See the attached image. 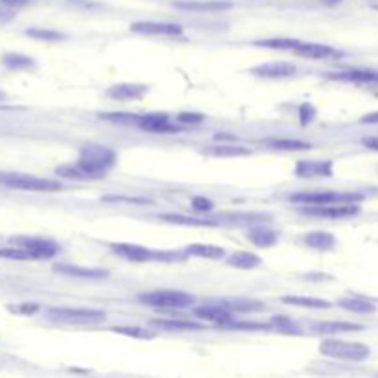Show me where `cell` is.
<instances>
[{
    "label": "cell",
    "instance_id": "cell-42",
    "mask_svg": "<svg viewBox=\"0 0 378 378\" xmlns=\"http://www.w3.org/2000/svg\"><path fill=\"white\" fill-rule=\"evenodd\" d=\"M360 122H362V124H378V111L367 113V115L360 118Z\"/></svg>",
    "mask_w": 378,
    "mask_h": 378
},
{
    "label": "cell",
    "instance_id": "cell-28",
    "mask_svg": "<svg viewBox=\"0 0 378 378\" xmlns=\"http://www.w3.org/2000/svg\"><path fill=\"white\" fill-rule=\"evenodd\" d=\"M282 303L299 308H314V310H329L332 308V303L325 299H315V297H301V296H286L282 297Z\"/></svg>",
    "mask_w": 378,
    "mask_h": 378
},
{
    "label": "cell",
    "instance_id": "cell-4",
    "mask_svg": "<svg viewBox=\"0 0 378 378\" xmlns=\"http://www.w3.org/2000/svg\"><path fill=\"white\" fill-rule=\"evenodd\" d=\"M139 301L153 308H163V310H181L187 306H192L196 303V297L179 290H157L141 294Z\"/></svg>",
    "mask_w": 378,
    "mask_h": 378
},
{
    "label": "cell",
    "instance_id": "cell-30",
    "mask_svg": "<svg viewBox=\"0 0 378 378\" xmlns=\"http://www.w3.org/2000/svg\"><path fill=\"white\" fill-rule=\"evenodd\" d=\"M255 46H262V49L272 50H290L296 52V49L301 44L299 39H290V37H273V39H260L255 41Z\"/></svg>",
    "mask_w": 378,
    "mask_h": 378
},
{
    "label": "cell",
    "instance_id": "cell-3",
    "mask_svg": "<svg viewBox=\"0 0 378 378\" xmlns=\"http://www.w3.org/2000/svg\"><path fill=\"white\" fill-rule=\"evenodd\" d=\"M320 353L327 358L344 360V362H365L371 356V349L358 341H344V339H325L321 341Z\"/></svg>",
    "mask_w": 378,
    "mask_h": 378
},
{
    "label": "cell",
    "instance_id": "cell-9",
    "mask_svg": "<svg viewBox=\"0 0 378 378\" xmlns=\"http://www.w3.org/2000/svg\"><path fill=\"white\" fill-rule=\"evenodd\" d=\"M301 213L306 216L325 220H345L358 216L360 205H305L301 207Z\"/></svg>",
    "mask_w": 378,
    "mask_h": 378
},
{
    "label": "cell",
    "instance_id": "cell-26",
    "mask_svg": "<svg viewBox=\"0 0 378 378\" xmlns=\"http://www.w3.org/2000/svg\"><path fill=\"white\" fill-rule=\"evenodd\" d=\"M262 144L270 148V150L279 151H306L312 150L310 142L296 141V139H264Z\"/></svg>",
    "mask_w": 378,
    "mask_h": 378
},
{
    "label": "cell",
    "instance_id": "cell-44",
    "mask_svg": "<svg viewBox=\"0 0 378 378\" xmlns=\"http://www.w3.org/2000/svg\"><path fill=\"white\" fill-rule=\"evenodd\" d=\"M106 201H131V203H148L146 199H135V198H106Z\"/></svg>",
    "mask_w": 378,
    "mask_h": 378
},
{
    "label": "cell",
    "instance_id": "cell-34",
    "mask_svg": "<svg viewBox=\"0 0 378 378\" xmlns=\"http://www.w3.org/2000/svg\"><path fill=\"white\" fill-rule=\"evenodd\" d=\"M113 332H117V334H124L127 338H137V339H153L156 338V332L150 329H146V327H113Z\"/></svg>",
    "mask_w": 378,
    "mask_h": 378
},
{
    "label": "cell",
    "instance_id": "cell-14",
    "mask_svg": "<svg viewBox=\"0 0 378 378\" xmlns=\"http://www.w3.org/2000/svg\"><path fill=\"white\" fill-rule=\"evenodd\" d=\"M131 32L141 35H163V37H177L183 34V28L175 23H159V20H139L131 25Z\"/></svg>",
    "mask_w": 378,
    "mask_h": 378
},
{
    "label": "cell",
    "instance_id": "cell-10",
    "mask_svg": "<svg viewBox=\"0 0 378 378\" xmlns=\"http://www.w3.org/2000/svg\"><path fill=\"white\" fill-rule=\"evenodd\" d=\"M294 174L301 179H315V177H332L334 175V163L325 160H297Z\"/></svg>",
    "mask_w": 378,
    "mask_h": 378
},
{
    "label": "cell",
    "instance_id": "cell-47",
    "mask_svg": "<svg viewBox=\"0 0 378 378\" xmlns=\"http://www.w3.org/2000/svg\"><path fill=\"white\" fill-rule=\"evenodd\" d=\"M323 2L329 6H336V4H339V2H344V0H323Z\"/></svg>",
    "mask_w": 378,
    "mask_h": 378
},
{
    "label": "cell",
    "instance_id": "cell-35",
    "mask_svg": "<svg viewBox=\"0 0 378 378\" xmlns=\"http://www.w3.org/2000/svg\"><path fill=\"white\" fill-rule=\"evenodd\" d=\"M160 220L170 223H177V225H194V227H205V225H216L213 220H201V218H189V216H179V214H163Z\"/></svg>",
    "mask_w": 378,
    "mask_h": 378
},
{
    "label": "cell",
    "instance_id": "cell-38",
    "mask_svg": "<svg viewBox=\"0 0 378 378\" xmlns=\"http://www.w3.org/2000/svg\"><path fill=\"white\" fill-rule=\"evenodd\" d=\"M10 312H15V314H35V312L39 310V306L37 305H10L8 306Z\"/></svg>",
    "mask_w": 378,
    "mask_h": 378
},
{
    "label": "cell",
    "instance_id": "cell-17",
    "mask_svg": "<svg viewBox=\"0 0 378 378\" xmlns=\"http://www.w3.org/2000/svg\"><path fill=\"white\" fill-rule=\"evenodd\" d=\"M299 58L305 59H338L344 56V52L332 49L329 44H320V43H305L301 41V44L296 49V52Z\"/></svg>",
    "mask_w": 378,
    "mask_h": 378
},
{
    "label": "cell",
    "instance_id": "cell-12",
    "mask_svg": "<svg viewBox=\"0 0 378 378\" xmlns=\"http://www.w3.org/2000/svg\"><path fill=\"white\" fill-rule=\"evenodd\" d=\"M327 78L334 80V82H347L356 83V85H378V70H371V68H347V70H336V73H329Z\"/></svg>",
    "mask_w": 378,
    "mask_h": 378
},
{
    "label": "cell",
    "instance_id": "cell-15",
    "mask_svg": "<svg viewBox=\"0 0 378 378\" xmlns=\"http://www.w3.org/2000/svg\"><path fill=\"white\" fill-rule=\"evenodd\" d=\"M249 73L258 78H267V80H282L296 76L297 67L288 61H272V63H262L253 67Z\"/></svg>",
    "mask_w": 378,
    "mask_h": 378
},
{
    "label": "cell",
    "instance_id": "cell-13",
    "mask_svg": "<svg viewBox=\"0 0 378 378\" xmlns=\"http://www.w3.org/2000/svg\"><path fill=\"white\" fill-rule=\"evenodd\" d=\"M174 8L194 13H222L233 8L229 0H175Z\"/></svg>",
    "mask_w": 378,
    "mask_h": 378
},
{
    "label": "cell",
    "instance_id": "cell-36",
    "mask_svg": "<svg viewBox=\"0 0 378 378\" xmlns=\"http://www.w3.org/2000/svg\"><path fill=\"white\" fill-rule=\"evenodd\" d=\"M225 308L233 312H257L260 308H264L262 303H257V301H229V303H222Z\"/></svg>",
    "mask_w": 378,
    "mask_h": 378
},
{
    "label": "cell",
    "instance_id": "cell-41",
    "mask_svg": "<svg viewBox=\"0 0 378 378\" xmlns=\"http://www.w3.org/2000/svg\"><path fill=\"white\" fill-rule=\"evenodd\" d=\"M362 144H364L365 148H369V150L378 151V137H364V139H362Z\"/></svg>",
    "mask_w": 378,
    "mask_h": 378
},
{
    "label": "cell",
    "instance_id": "cell-6",
    "mask_svg": "<svg viewBox=\"0 0 378 378\" xmlns=\"http://www.w3.org/2000/svg\"><path fill=\"white\" fill-rule=\"evenodd\" d=\"M10 244L13 248H19L26 251L32 257V260H49L59 253V244L50 238L41 237H15Z\"/></svg>",
    "mask_w": 378,
    "mask_h": 378
},
{
    "label": "cell",
    "instance_id": "cell-23",
    "mask_svg": "<svg viewBox=\"0 0 378 378\" xmlns=\"http://www.w3.org/2000/svg\"><path fill=\"white\" fill-rule=\"evenodd\" d=\"M338 306L339 308H344V310L360 315L374 314V312H377V305H373L371 301L364 299V297H344V299L338 301Z\"/></svg>",
    "mask_w": 378,
    "mask_h": 378
},
{
    "label": "cell",
    "instance_id": "cell-16",
    "mask_svg": "<svg viewBox=\"0 0 378 378\" xmlns=\"http://www.w3.org/2000/svg\"><path fill=\"white\" fill-rule=\"evenodd\" d=\"M148 87L142 83H118L113 85L106 91L107 98L117 100V102H133V100H141L146 96Z\"/></svg>",
    "mask_w": 378,
    "mask_h": 378
},
{
    "label": "cell",
    "instance_id": "cell-1",
    "mask_svg": "<svg viewBox=\"0 0 378 378\" xmlns=\"http://www.w3.org/2000/svg\"><path fill=\"white\" fill-rule=\"evenodd\" d=\"M117 151L103 144H85L80 150L76 165L83 168L92 179H103L107 172L117 165Z\"/></svg>",
    "mask_w": 378,
    "mask_h": 378
},
{
    "label": "cell",
    "instance_id": "cell-2",
    "mask_svg": "<svg viewBox=\"0 0 378 378\" xmlns=\"http://www.w3.org/2000/svg\"><path fill=\"white\" fill-rule=\"evenodd\" d=\"M46 320L61 325H98L106 321V312L98 308H70V306H56L46 310Z\"/></svg>",
    "mask_w": 378,
    "mask_h": 378
},
{
    "label": "cell",
    "instance_id": "cell-25",
    "mask_svg": "<svg viewBox=\"0 0 378 378\" xmlns=\"http://www.w3.org/2000/svg\"><path fill=\"white\" fill-rule=\"evenodd\" d=\"M225 262L231 267H237V270H255V267H258L262 264V258L258 255H255V253L234 251L233 255H229L225 258Z\"/></svg>",
    "mask_w": 378,
    "mask_h": 378
},
{
    "label": "cell",
    "instance_id": "cell-37",
    "mask_svg": "<svg viewBox=\"0 0 378 378\" xmlns=\"http://www.w3.org/2000/svg\"><path fill=\"white\" fill-rule=\"evenodd\" d=\"M203 120L205 117L199 115V113H179L177 115V122H181V124H199V122Z\"/></svg>",
    "mask_w": 378,
    "mask_h": 378
},
{
    "label": "cell",
    "instance_id": "cell-8",
    "mask_svg": "<svg viewBox=\"0 0 378 378\" xmlns=\"http://www.w3.org/2000/svg\"><path fill=\"white\" fill-rule=\"evenodd\" d=\"M113 253H117L120 257H124L126 260L131 262H153V260H165L170 262L177 258L174 253H163V251H153L150 248H144V246H137V244H127V242H120V244H111L109 246Z\"/></svg>",
    "mask_w": 378,
    "mask_h": 378
},
{
    "label": "cell",
    "instance_id": "cell-19",
    "mask_svg": "<svg viewBox=\"0 0 378 378\" xmlns=\"http://www.w3.org/2000/svg\"><path fill=\"white\" fill-rule=\"evenodd\" d=\"M53 272L61 275L74 277V279H106L109 277V272L106 270H96V267H82L76 264H56Z\"/></svg>",
    "mask_w": 378,
    "mask_h": 378
},
{
    "label": "cell",
    "instance_id": "cell-27",
    "mask_svg": "<svg viewBox=\"0 0 378 378\" xmlns=\"http://www.w3.org/2000/svg\"><path fill=\"white\" fill-rule=\"evenodd\" d=\"M305 244L315 251H330L336 246V238L327 231H314L306 234Z\"/></svg>",
    "mask_w": 378,
    "mask_h": 378
},
{
    "label": "cell",
    "instance_id": "cell-46",
    "mask_svg": "<svg viewBox=\"0 0 378 378\" xmlns=\"http://www.w3.org/2000/svg\"><path fill=\"white\" fill-rule=\"evenodd\" d=\"M369 8H373V10L378 11V0H369Z\"/></svg>",
    "mask_w": 378,
    "mask_h": 378
},
{
    "label": "cell",
    "instance_id": "cell-5",
    "mask_svg": "<svg viewBox=\"0 0 378 378\" xmlns=\"http://www.w3.org/2000/svg\"><path fill=\"white\" fill-rule=\"evenodd\" d=\"M291 203L299 205H358L364 194L358 192H299L290 196Z\"/></svg>",
    "mask_w": 378,
    "mask_h": 378
},
{
    "label": "cell",
    "instance_id": "cell-7",
    "mask_svg": "<svg viewBox=\"0 0 378 378\" xmlns=\"http://www.w3.org/2000/svg\"><path fill=\"white\" fill-rule=\"evenodd\" d=\"M2 184L17 190H28V192H58L63 189V184L52 179H43L28 174H6Z\"/></svg>",
    "mask_w": 378,
    "mask_h": 378
},
{
    "label": "cell",
    "instance_id": "cell-31",
    "mask_svg": "<svg viewBox=\"0 0 378 378\" xmlns=\"http://www.w3.org/2000/svg\"><path fill=\"white\" fill-rule=\"evenodd\" d=\"M151 325L159 327L165 330H199L203 327L194 321H184V320H156L151 321Z\"/></svg>",
    "mask_w": 378,
    "mask_h": 378
},
{
    "label": "cell",
    "instance_id": "cell-33",
    "mask_svg": "<svg viewBox=\"0 0 378 378\" xmlns=\"http://www.w3.org/2000/svg\"><path fill=\"white\" fill-rule=\"evenodd\" d=\"M56 175L65 177V179H74V181H91L89 174L83 168H80L76 163L74 165H63L56 168Z\"/></svg>",
    "mask_w": 378,
    "mask_h": 378
},
{
    "label": "cell",
    "instance_id": "cell-49",
    "mask_svg": "<svg viewBox=\"0 0 378 378\" xmlns=\"http://www.w3.org/2000/svg\"><path fill=\"white\" fill-rule=\"evenodd\" d=\"M374 87H377V89H378V85H374Z\"/></svg>",
    "mask_w": 378,
    "mask_h": 378
},
{
    "label": "cell",
    "instance_id": "cell-32",
    "mask_svg": "<svg viewBox=\"0 0 378 378\" xmlns=\"http://www.w3.org/2000/svg\"><path fill=\"white\" fill-rule=\"evenodd\" d=\"M26 35L32 37V39L46 41V43H56V41L67 39V35L61 34V32H56V30H46V28H28L26 30Z\"/></svg>",
    "mask_w": 378,
    "mask_h": 378
},
{
    "label": "cell",
    "instance_id": "cell-18",
    "mask_svg": "<svg viewBox=\"0 0 378 378\" xmlns=\"http://www.w3.org/2000/svg\"><path fill=\"white\" fill-rule=\"evenodd\" d=\"M194 314L198 317L205 321H210V323H216V325H231L233 323V312L225 308L223 305H207L199 306L196 308Z\"/></svg>",
    "mask_w": 378,
    "mask_h": 378
},
{
    "label": "cell",
    "instance_id": "cell-29",
    "mask_svg": "<svg viewBox=\"0 0 378 378\" xmlns=\"http://www.w3.org/2000/svg\"><path fill=\"white\" fill-rule=\"evenodd\" d=\"M2 65L10 70H30L35 67V61L25 53L10 52L2 56Z\"/></svg>",
    "mask_w": 378,
    "mask_h": 378
},
{
    "label": "cell",
    "instance_id": "cell-45",
    "mask_svg": "<svg viewBox=\"0 0 378 378\" xmlns=\"http://www.w3.org/2000/svg\"><path fill=\"white\" fill-rule=\"evenodd\" d=\"M216 141H234L233 135H227V133H216V137H214Z\"/></svg>",
    "mask_w": 378,
    "mask_h": 378
},
{
    "label": "cell",
    "instance_id": "cell-43",
    "mask_svg": "<svg viewBox=\"0 0 378 378\" xmlns=\"http://www.w3.org/2000/svg\"><path fill=\"white\" fill-rule=\"evenodd\" d=\"M15 17V13L11 10H8V8H2L0 6V23H8V20H11Z\"/></svg>",
    "mask_w": 378,
    "mask_h": 378
},
{
    "label": "cell",
    "instance_id": "cell-21",
    "mask_svg": "<svg viewBox=\"0 0 378 378\" xmlns=\"http://www.w3.org/2000/svg\"><path fill=\"white\" fill-rule=\"evenodd\" d=\"M364 327L349 323V321H315L312 330L317 334H344V332H358Z\"/></svg>",
    "mask_w": 378,
    "mask_h": 378
},
{
    "label": "cell",
    "instance_id": "cell-40",
    "mask_svg": "<svg viewBox=\"0 0 378 378\" xmlns=\"http://www.w3.org/2000/svg\"><path fill=\"white\" fill-rule=\"evenodd\" d=\"M30 2H32V0H0V6H2V8H8V10H15V8H25Z\"/></svg>",
    "mask_w": 378,
    "mask_h": 378
},
{
    "label": "cell",
    "instance_id": "cell-22",
    "mask_svg": "<svg viewBox=\"0 0 378 378\" xmlns=\"http://www.w3.org/2000/svg\"><path fill=\"white\" fill-rule=\"evenodd\" d=\"M248 240L257 248H273L279 242V233L267 227H253L248 231Z\"/></svg>",
    "mask_w": 378,
    "mask_h": 378
},
{
    "label": "cell",
    "instance_id": "cell-20",
    "mask_svg": "<svg viewBox=\"0 0 378 378\" xmlns=\"http://www.w3.org/2000/svg\"><path fill=\"white\" fill-rule=\"evenodd\" d=\"M184 257H198V258H209V260H220L225 258V249L222 246H213V244H190L183 249Z\"/></svg>",
    "mask_w": 378,
    "mask_h": 378
},
{
    "label": "cell",
    "instance_id": "cell-11",
    "mask_svg": "<svg viewBox=\"0 0 378 378\" xmlns=\"http://www.w3.org/2000/svg\"><path fill=\"white\" fill-rule=\"evenodd\" d=\"M141 131L146 133H181V127L170 122V117L166 113H150V115H141L139 122L135 124Z\"/></svg>",
    "mask_w": 378,
    "mask_h": 378
},
{
    "label": "cell",
    "instance_id": "cell-24",
    "mask_svg": "<svg viewBox=\"0 0 378 378\" xmlns=\"http://www.w3.org/2000/svg\"><path fill=\"white\" fill-rule=\"evenodd\" d=\"M205 153L210 157H220V159H223V157H248L251 156L253 151L242 144H222V142H220V144L207 148Z\"/></svg>",
    "mask_w": 378,
    "mask_h": 378
},
{
    "label": "cell",
    "instance_id": "cell-39",
    "mask_svg": "<svg viewBox=\"0 0 378 378\" xmlns=\"http://www.w3.org/2000/svg\"><path fill=\"white\" fill-rule=\"evenodd\" d=\"M192 207H194L196 210H201V213H205V210H213L214 203L210 201V199L194 198V199H192Z\"/></svg>",
    "mask_w": 378,
    "mask_h": 378
},
{
    "label": "cell",
    "instance_id": "cell-48",
    "mask_svg": "<svg viewBox=\"0 0 378 378\" xmlns=\"http://www.w3.org/2000/svg\"><path fill=\"white\" fill-rule=\"evenodd\" d=\"M2 102H6V92L0 91V103H2Z\"/></svg>",
    "mask_w": 378,
    "mask_h": 378
}]
</instances>
